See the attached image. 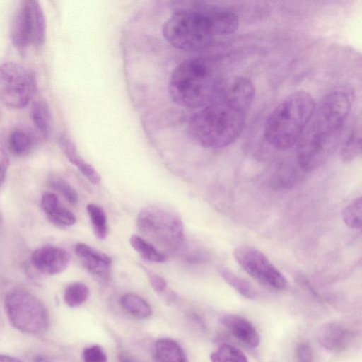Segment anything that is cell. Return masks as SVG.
Returning <instances> with one entry per match:
<instances>
[{
    "label": "cell",
    "mask_w": 362,
    "mask_h": 362,
    "mask_svg": "<svg viewBox=\"0 0 362 362\" xmlns=\"http://www.w3.org/2000/svg\"><path fill=\"white\" fill-rule=\"evenodd\" d=\"M298 362H313V354L309 344H300L296 351Z\"/></svg>",
    "instance_id": "31"
},
{
    "label": "cell",
    "mask_w": 362,
    "mask_h": 362,
    "mask_svg": "<svg viewBox=\"0 0 362 362\" xmlns=\"http://www.w3.org/2000/svg\"><path fill=\"white\" fill-rule=\"evenodd\" d=\"M48 185L62 194L69 203L77 204L78 196L75 189L62 176L52 174L48 177Z\"/></svg>",
    "instance_id": "28"
},
{
    "label": "cell",
    "mask_w": 362,
    "mask_h": 362,
    "mask_svg": "<svg viewBox=\"0 0 362 362\" xmlns=\"http://www.w3.org/2000/svg\"><path fill=\"white\" fill-rule=\"evenodd\" d=\"M88 296V287L83 282L75 281L69 284L66 288L64 299L68 306L76 308L86 302Z\"/></svg>",
    "instance_id": "26"
},
{
    "label": "cell",
    "mask_w": 362,
    "mask_h": 362,
    "mask_svg": "<svg viewBox=\"0 0 362 362\" xmlns=\"http://www.w3.org/2000/svg\"><path fill=\"white\" fill-rule=\"evenodd\" d=\"M5 310L11 324L22 332L40 334L49 326V314L45 306L25 289L15 288L7 293Z\"/></svg>",
    "instance_id": "7"
},
{
    "label": "cell",
    "mask_w": 362,
    "mask_h": 362,
    "mask_svg": "<svg viewBox=\"0 0 362 362\" xmlns=\"http://www.w3.org/2000/svg\"><path fill=\"white\" fill-rule=\"evenodd\" d=\"M122 307L132 316L138 319L149 317L152 314V309L149 303L140 296L128 293L120 298Z\"/></svg>",
    "instance_id": "21"
},
{
    "label": "cell",
    "mask_w": 362,
    "mask_h": 362,
    "mask_svg": "<svg viewBox=\"0 0 362 362\" xmlns=\"http://www.w3.org/2000/svg\"><path fill=\"white\" fill-rule=\"evenodd\" d=\"M155 352L158 362H187L183 349L173 339L162 338L157 340Z\"/></svg>",
    "instance_id": "18"
},
{
    "label": "cell",
    "mask_w": 362,
    "mask_h": 362,
    "mask_svg": "<svg viewBox=\"0 0 362 362\" xmlns=\"http://www.w3.org/2000/svg\"><path fill=\"white\" fill-rule=\"evenodd\" d=\"M46 21L37 1H21L15 14L11 32V41L23 54L30 45L41 46L45 40Z\"/></svg>",
    "instance_id": "9"
},
{
    "label": "cell",
    "mask_w": 362,
    "mask_h": 362,
    "mask_svg": "<svg viewBox=\"0 0 362 362\" xmlns=\"http://www.w3.org/2000/svg\"><path fill=\"white\" fill-rule=\"evenodd\" d=\"M86 210L95 237L100 240L105 239L107 235V221L105 211L95 204H88Z\"/></svg>",
    "instance_id": "24"
},
{
    "label": "cell",
    "mask_w": 362,
    "mask_h": 362,
    "mask_svg": "<svg viewBox=\"0 0 362 362\" xmlns=\"http://www.w3.org/2000/svg\"><path fill=\"white\" fill-rule=\"evenodd\" d=\"M35 362H49L46 358L38 356L35 358Z\"/></svg>",
    "instance_id": "35"
},
{
    "label": "cell",
    "mask_w": 362,
    "mask_h": 362,
    "mask_svg": "<svg viewBox=\"0 0 362 362\" xmlns=\"http://www.w3.org/2000/svg\"><path fill=\"white\" fill-rule=\"evenodd\" d=\"M219 274L242 296L250 300H255L257 298V293L252 285L228 268H220Z\"/></svg>",
    "instance_id": "23"
},
{
    "label": "cell",
    "mask_w": 362,
    "mask_h": 362,
    "mask_svg": "<svg viewBox=\"0 0 362 362\" xmlns=\"http://www.w3.org/2000/svg\"><path fill=\"white\" fill-rule=\"evenodd\" d=\"M219 322L237 340L247 347L255 349L259 346V333L248 320L237 315L225 314L220 317Z\"/></svg>",
    "instance_id": "14"
},
{
    "label": "cell",
    "mask_w": 362,
    "mask_h": 362,
    "mask_svg": "<svg viewBox=\"0 0 362 362\" xmlns=\"http://www.w3.org/2000/svg\"><path fill=\"white\" fill-rule=\"evenodd\" d=\"M34 146L33 137L25 130L16 128L13 129L8 137V147L10 152L19 157L28 155Z\"/></svg>",
    "instance_id": "20"
},
{
    "label": "cell",
    "mask_w": 362,
    "mask_h": 362,
    "mask_svg": "<svg viewBox=\"0 0 362 362\" xmlns=\"http://www.w3.org/2000/svg\"><path fill=\"white\" fill-rule=\"evenodd\" d=\"M255 95V86L249 78H235L214 100L190 117L188 135L204 148L218 149L230 146L243 129Z\"/></svg>",
    "instance_id": "1"
},
{
    "label": "cell",
    "mask_w": 362,
    "mask_h": 362,
    "mask_svg": "<svg viewBox=\"0 0 362 362\" xmlns=\"http://www.w3.org/2000/svg\"><path fill=\"white\" fill-rule=\"evenodd\" d=\"M132 247L144 259L153 262H164L167 257L153 245L139 235H132L129 238Z\"/></svg>",
    "instance_id": "22"
},
{
    "label": "cell",
    "mask_w": 362,
    "mask_h": 362,
    "mask_svg": "<svg viewBox=\"0 0 362 362\" xmlns=\"http://www.w3.org/2000/svg\"><path fill=\"white\" fill-rule=\"evenodd\" d=\"M74 251L82 265L90 274L100 281H109L112 264L109 255L83 243L76 244Z\"/></svg>",
    "instance_id": "12"
},
{
    "label": "cell",
    "mask_w": 362,
    "mask_h": 362,
    "mask_svg": "<svg viewBox=\"0 0 362 362\" xmlns=\"http://www.w3.org/2000/svg\"><path fill=\"white\" fill-rule=\"evenodd\" d=\"M225 86L216 64L209 59L194 57L182 62L172 72L169 93L180 106L203 108L216 99Z\"/></svg>",
    "instance_id": "4"
},
{
    "label": "cell",
    "mask_w": 362,
    "mask_h": 362,
    "mask_svg": "<svg viewBox=\"0 0 362 362\" xmlns=\"http://www.w3.org/2000/svg\"><path fill=\"white\" fill-rule=\"evenodd\" d=\"M0 362H21L18 358L6 356V355H0Z\"/></svg>",
    "instance_id": "34"
},
{
    "label": "cell",
    "mask_w": 362,
    "mask_h": 362,
    "mask_svg": "<svg viewBox=\"0 0 362 362\" xmlns=\"http://www.w3.org/2000/svg\"><path fill=\"white\" fill-rule=\"evenodd\" d=\"M344 223L350 228L360 230L361 228L362 199L358 197L346 205L342 212Z\"/></svg>",
    "instance_id": "27"
},
{
    "label": "cell",
    "mask_w": 362,
    "mask_h": 362,
    "mask_svg": "<svg viewBox=\"0 0 362 362\" xmlns=\"http://www.w3.org/2000/svg\"><path fill=\"white\" fill-rule=\"evenodd\" d=\"M312 95L303 90L285 97L267 117L263 137L268 145L286 150L297 144L314 110Z\"/></svg>",
    "instance_id": "5"
},
{
    "label": "cell",
    "mask_w": 362,
    "mask_h": 362,
    "mask_svg": "<svg viewBox=\"0 0 362 362\" xmlns=\"http://www.w3.org/2000/svg\"><path fill=\"white\" fill-rule=\"evenodd\" d=\"M233 255L239 266L259 284L276 291L288 286L286 277L258 249L240 246L235 249Z\"/></svg>",
    "instance_id": "10"
},
{
    "label": "cell",
    "mask_w": 362,
    "mask_h": 362,
    "mask_svg": "<svg viewBox=\"0 0 362 362\" xmlns=\"http://www.w3.org/2000/svg\"><path fill=\"white\" fill-rule=\"evenodd\" d=\"M84 362H107V355L103 349L98 345H92L83 351Z\"/></svg>",
    "instance_id": "29"
},
{
    "label": "cell",
    "mask_w": 362,
    "mask_h": 362,
    "mask_svg": "<svg viewBox=\"0 0 362 362\" xmlns=\"http://www.w3.org/2000/svg\"><path fill=\"white\" fill-rule=\"evenodd\" d=\"M30 118L33 124L44 139L51 132V114L47 103L42 99L35 100L31 106Z\"/></svg>",
    "instance_id": "19"
},
{
    "label": "cell",
    "mask_w": 362,
    "mask_h": 362,
    "mask_svg": "<svg viewBox=\"0 0 362 362\" xmlns=\"http://www.w3.org/2000/svg\"><path fill=\"white\" fill-rule=\"evenodd\" d=\"M119 362H137L134 357L125 351H121L118 355Z\"/></svg>",
    "instance_id": "33"
},
{
    "label": "cell",
    "mask_w": 362,
    "mask_h": 362,
    "mask_svg": "<svg viewBox=\"0 0 362 362\" xmlns=\"http://www.w3.org/2000/svg\"><path fill=\"white\" fill-rule=\"evenodd\" d=\"M239 25L233 10L206 2L192 1L177 9L165 21L163 34L176 49L202 52L233 34Z\"/></svg>",
    "instance_id": "2"
},
{
    "label": "cell",
    "mask_w": 362,
    "mask_h": 362,
    "mask_svg": "<svg viewBox=\"0 0 362 362\" xmlns=\"http://www.w3.org/2000/svg\"><path fill=\"white\" fill-rule=\"evenodd\" d=\"M361 154V122L355 119L342 142L340 155L344 163H350Z\"/></svg>",
    "instance_id": "17"
},
{
    "label": "cell",
    "mask_w": 362,
    "mask_h": 362,
    "mask_svg": "<svg viewBox=\"0 0 362 362\" xmlns=\"http://www.w3.org/2000/svg\"><path fill=\"white\" fill-rule=\"evenodd\" d=\"M41 206L48 218L61 226H71L76 223V217L69 209L64 206L58 197L49 192L43 194Z\"/></svg>",
    "instance_id": "15"
},
{
    "label": "cell",
    "mask_w": 362,
    "mask_h": 362,
    "mask_svg": "<svg viewBox=\"0 0 362 362\" xmlns=\"http://www.w3.org/2000/svg\"><path fill=\"white\" fill-rule=\"evenodd\" d=\"M34 267L41 273L54 275L64 272L70 263L69 252L59 247L43 246L31 255Z\"/></svg>",
    "instance_id": "11"
},
{
    "label": "cell",
    "mask_w": 362,
    "mask_h": 362,
    "mask_svg": "<svg viewBox=\"0 0 362 362\" xmlns=\"http://www.w3.org/2000/svg\"><path fill=\"white\" fill-rule=\"evenodd\" d=\"M37 90L35 73L28 67L14 62L0 64V98L5 105L25 107Z\"/></svg>",
    "instance_id": "8"
},
{
    "label": "cell",
    "mask_w": 362,
    "mask_h": 362,
    "mask_svg": "<svg viewBox=\"0 0 362 362\" xmlns=\"http://www.w3.org/2000/svg\"><path fill=\"white\" fill-rule=\"evenodd\" d=\"M8 166V157L6 152L0 148V189L4 182Z\"/></svg>",
    "instance_id": "32"
},
{
    "label": "cell",
    "mask_w": 362,
    "mask_h": 362,
    "mask_svg": "<svg viewBox=\"0 0 362 362\" xmlns=\"http://www.w3.org/2000/svg\"><path fill=\"white\" fill-rule=\"evenodd\" d=\"M353 97L350 87H339L315 106L297 142V161L302 170L309 172L316 169L332 153L349 114Z\"/></svg>",
    "instance_id": "3"
},
{
    "label": "cell",
    "mask_w": 362,
    "mask_h": 362,
    "mask_svg": "<svg viewBox=\"0 0 362 362\" xmlns=\"http://www.w3.org/2000/svg\"><path fill=\"white\" fill-rule=\"evenodd\" d=\"M211 362H248L245 354L234 345L223 343L210 356Z\"/></svg>",
    "instance_id": "25"
},
{
    "label": "cell",
    "mask_w": 362,
    "mask_h": 362,
    "mask_svg": "<svg viewBox=\"0 0 362 362\" xmlns=\"http://www.w3.org/2000/svg\"><path fill=\"white\" fill-rule=\"evenodd\" d=\"M59 145L69 160L74 165L88 181L97 185L100 182V176L95 169L78 154L74 144L65 135L59 138Z\"/></svg>",
    "instance_id": "16"
},
{
    "label": "cell",
    "mask_w": 362,
    "mask_h": 362,
    "mask_svg": "<svg viewBox=\"0 0 362 362\" xmlns=\"http://www.w3.org/2000/svg\"><path fill=\"white\" fill-rule=\"evenodd\" d=\"M146 273L152 288L158 293H163L167 288V282L161 276L141 266Z\"/></svg>",
    "instance_id": "30"
},
{
    "label": "cell",
    "mask_w": 362,
    "mask_h": 362,
    "mask_svg": "<svg viewBox=\"0 0 362 362\" xmlns=\"http://www.w3.org/2000/svg\"><path fill=\"white\" fill-rule=\"evenodd\" d=\"M136 226L141 233L167 249L184 247V226L172 211L157 206L145 207L137 216Z\"/></svg>",
    "instance_id": "6"
},
{
    "label": "cell",
    "mask_w": 362,
    "mask_h": 362,
    "mask_svg": "<svg viewBox=\"0 0 362 362\" xmlns=\"http://www.w3.org/2000/svg\"><path fill=\"white\" fill-rule=\"evenodd\" d=\"M354 337V332L349 327L336 322L324 324L317 334L320 345L325 349L335 353L347 349Z\"/></svg>",
    "instance_id": "13"
}]
</instances>
